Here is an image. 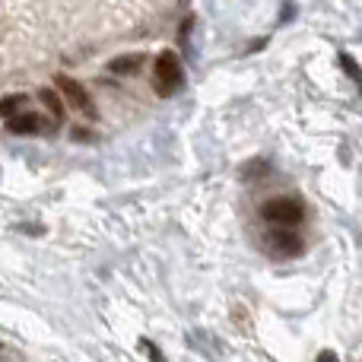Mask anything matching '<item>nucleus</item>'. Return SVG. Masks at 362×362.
<instances>
[{
	"label": "nucleus",
	"mask_w": 362,
	"mask_h": 362,
	"mask_svg": "<svg viewBox=\"0 0 362 362\" xmlns=\"http://www.w3.org/2000/svg\"><path fill=\"white\" fill-rule=\"evenodd\" d=\"M181 83H185V74H181L178 54L175 51H163V54L156 57V67H153V89H156V95L172 99L181 89Z\"/></svg>",
	"instance_id": "nucleus-1"
},
{
	"label": "nucleus",
	"mask_w": 362,
	"mask_h": 362,
	"mask_svg": "<svg viewBox=\"0 0 362 362\" xmlns=\"http://www.w3.org/2000/svg\"><path fill=\"white\" fill-rule=\"evenodd\" d=\"M261 216L267 219L270 226H289V229H296V226L305 219V206H302V200L280 194V197H270L267 204L261 206Z\"/></svg>",
	"instance_id": "nucleus-2"
},
{
	"label": "nucleus",
	"mask_w": 362,
	"mask_h": 362,
	"mask_svg": "<svg viewBox=\"0 0 362 362\" xmlns=\"http://www.w3.org/2000/svg\"><path fill=\"white\" fill-rule=\"evenodd\" d=\"M54 86L64 93V99H67L70 108H76V112L86 115V118H95V102H93V95H89L86 89H83L80 83L74 80V76L57 74V76H54Z\"/></svg>",
	"instance_id": "nucleus-3"
},
{
	"label": "nucleus",
	"mask_w": 362,
	"mask_h": 362,
	"mask_svg": "<svg viewBox=\"0 0 362 362\" xmlns=\"http://www.w3.org/2000/svg\"><path fill=\"white\" fill-rule=\"evenodd\" d=\"M267 248L274 251L276 257H299L305 251V242L302 235H296L289 226H276L274 232H267Z\"/></svg>",
	"instance_id": "nucleus-4"
},
{
	"label": "nucleus",
	"mask_w": 362,
	"mask_h": 362,
	"mask_svg": "<svg viewBox=\"0 0 362 362\" xmlns=\"http://www.w3.org/2000/svg\"><path fill=\"white\" fill-rule=\"evenodd\" d=\"M42 127H45V121L32 112H16L6 118V131L16 134V137H32V134H38Z\"/></svg>",
	"instance_id": "nucleus-5"
},
{
	"label": "nucleus",
	"mask_w": 362,
	"mask_h": 362,
	"mask_svg": "<svg viewBox=\"0 0 362 362\" xmlns=\"http://www.w3.org/2000/svg\"><path fill=\"white\" fill-rule=\"evenodd\" d=\"M140 67H144V54H121L118 61L108 64L112 74H137Z\"/></svg>",
	"instance_id": "nucleus-6"
},
{
	"label": "nucleus",
	"mask_w": 362,
	"mask_h": 362,
	"mask_svg": "<svg viewBox=\"0 0 362 362\" xmlns=\"http://www.w3.org/2000/svg\"><path fill=\"white\" fill-rule=\"evenodd\" d=\"M38 99H42V105L51 112V118H54L57 124H61V121H64V102L57 99L54 89H42V93H38Z\"/></svg>",
	"instance_id": "nucleus-7"
},
{
	"label": "nucleus",
	"mask_w": 362,
	"mask_h": 362,
	"mask_svg": "<svg viewBox=\"0 0 362 362\" xmlns=\"http://www.w3.org/2000/svg\"><path fill=\"white\" fill-rule=\"evenodd\" d=\"M25 95L23 93H16V95H4V99H0V118H10V115H16L19 108L25 105Z\"/></svg>",
	"instance_id": "nucleus-8"
},
{
	"label": "nucleus",
	"mask_w": 362,
	"mask_h": 362,
	"mask_svg": "<svg viewBox=\"0 0 362 362\" xmlns=\"http://www.w3.org/2000/svg\"><path fill=\"white\" fill-rule=\"evenodd\" d=\"M340 64H344V70L353 76V80H359V70H356V64H353L350 54H340Z\"/></svg>",
	"instance_id": "nucleus-9"
},
{
	"label": "nucleus",
	"mask_w": 362,
	"mask_h": 362,
	"mask_svg": "<svg viewBox=\"0 0 362 362\" xmlns=\"http://www.w3.org/2000/svg\"><path fill=\"white\" fill-rule=\"evenodd\" d=\"M74 140H93V137H89V131H83V127H74Z\"/></svg>",
	"instance_id": "nucleus-10"
}]
</instances>
